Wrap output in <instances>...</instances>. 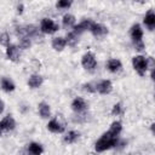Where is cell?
I'll list each match as a JSON object with an SVG mask.
<instances>
[{"instance_id": "obj_13", "label": "cell", "mask_w": 155, "mask_h": 155, "mask_svg": "<svg viewBox=\"0 0 155 155\" xmlns=\"http://www.w3.org/2000/svg\"><path fill=\"white\" fill-rule=\"evenodd\" d=\"M121 128H122V127H121V124H120L119 121H115V122L111 124V126H110L108 133H109L111 137H117L119 133L121 132Z\"/></svg>"}, {"instance_id": "obj_33", "label": "cell", "mask_w": 155, "mask_h": 155, "mask_svg": "<svg viewBox=\"0 0 155 155\" xmlns=\"http://www.w3.org/2000/svg\"><path fill=\"white\" fill-rule=\"evenodd\" d=\"M1 130H2V128H1V126H0V133H1Z\"/></svg>"}, {"instance_id": "obj_30", "label": "cell", "mask_w": 155, "mask_h": 155, "mask_svg": "<svg viewBox=\"0 0 155 155\" xmlns=\"http://www.w3.org/2000/svg\"><path fill=\"white\" fill-rule=\"evenodd\" d=\"M134 45H136V48H137L138 51H140V50H143V47H144V45H143V42H142V41H138V42H134Z\"/></svg>"}, {"instance_id": "obj_18", "label": "cell", "mask_w": 155, "mask_h": 155, "mask_svg": "<svg viewBox=\"0 0 155 155\" xmlns=\"http://www.w3.org/2000/svg\"><path fill=\"white\" fill-rule=\"evenodd\" d=\"M29 151L33 155H40L42 153V147L38 143H30L29 144Z\"/></svg>"}, {"instance_id": "obj_22", "label": "cell", "mask_w": 155, "mask_h": 155, "mask_svg": "<svg viewBox=\"0 0 155 155\" xmlns=\"http://www.w3.org/2000/svg\"><path fill=\"white\" fill-rule=\"evenodd\" d=\"M65 42H68V45H70V46H74V45L78 42V35H76L74 31H73V33H69V34L67 35Z\"/></svg>"}, {"instance_id": "obj_9", "label": "cell", "mask_w": 155, "mask_h": 155, "mask_svg": "<svg viewBox=\"0 0 155 155\" xmlns=\"http://www.w3.org/2000/svg\"><path fill=\"white\" fill-rule=\"evenodd\" d=\"M131 36L133 39L134 42H138V41H142V36H143V31L140 29V27L138 24L133 25L132 29H131Z\"/></svg>"}, {"instance_id": "obj_15", "label": "cell", "mask_w": 155, "mask_h": 155, "mask_svg": "<svg viewBox=\"0 0 155 155\" xmlns=\"http://www.w3.org/2000/svg\"><path fill=\"white\" fill-rule=\"evenodd\" d=\"M41 84H42V78L39 76V75H33V76H30L29 80H28V85H29L30 87H33V88L39 87Z\"/></svg>"}, {"instance_id": "obj_4", "label": "cell", "mask_w": 155, "mask_h": 155, "mask_svg": "<svg viewBox=\"0 0 155 155\" xmlns=\"http://www.w3.org/2000/svg\"><path fill=\"white\" fill-rule=\"evenodd\" d=\"M84 68L86 69H93L96 67V58H94V54L92 52H87L84 54L82 57V61H81Z\"/></svg>"}, {"instance_id": "obj_16", "label": "cell", "mask_w": 155, "mask_h": 155, "mask_svg": "<svg viewBox=\"0 0 155 155\" xmlns=\"http://www.w3.org/2000/svg\"><path fill=\"white\" fill-rule=\"evenodd\" d=\"M144 23H145L150 29L154 28V25H155V15H154L153 11H149V12L147 13V16L144 17Z\"/></svg>"}, {"instance_id": "obj_2", "label": "cell", "mask_w": 155, "mask_h": 155, "mask_svg": "<svg viewBox=\"0 0 155 155\" xmlns=\"http://www.w3.org/2000/svg\"><path fill=\"white\" fill-rule=\"evenodd\" d=\"M132 64H133V68L136 69V71L139 74V75H144L145 71H147V68H148V63H147V59L142 56H136L133 57L132 59Z\"/></svg>"}, {"instance_id": "obj_23", "label": "cell", "mask_w": 155, "mask_h": 155, "mask_svg": "<svg viewBox=\"0 0 155 155\" xmlns=\"http://www.w3.org/2000/svg\"><path fill=\"white\" fill-rule=\"evenodd\" d=\"M78 137H79V133H76V132H74V131H70V132L65 136L64 140H65L67 143H74V142L78 139Z\"/></svg>"}, {"instance_id": "obj_17", "label": "cell", "mask_w": 155, "mask_h": 155, "mask_svg": "<svg viewBox=\"0 0 155 155\" xmlns=\"http://www.w3.org/2000/svg\"><path fill=\"white\" fill-rule=\"evenodd\" d=\"M120 68H121L120 61H117V59H110V61L108 62V69H109L110 71H117Z\"/></svg>"}, {"instance_id": "obj_24", "label": "cell", "mask_w": 155, "mask_h": 155, "mask_svg": "<svg viewBox=\"0 0 155 155\" xmlns=\"http://www.w3.org/2000/svg\"><path fill=\"white\" fill-rule=\"evenodd\" d=\"M27 29V36H33V35H36V27L35 25H27L25 27Z\"/></svg>"}, {"instance_id": "obj_8", "label": "cell", "mask_w": 155, "mask_h": 155, "mask_svg": "<svg viewBox=\"0 0 155 155\" xmlns=\"http://www.w3.org/2000/svg\"><path fill=\"white\" fill-rule=\"evenodd\" d=\"M90 30H91V31H92V34H93V35H96V36L104 35V34H107V33H108V30H107V28H105V27H103V25H101V24H97V23H92V25H91Z\"/></svg>"}, {"instance_id": "obj_21", "label": "cell", "mask_w": 155, "mask_h": 155, "mask_svg": "<svg viewBox=\"0 0 155 155\" xmlns=\"http://www.w3.org/2000/svg\"><path fill=\"white\" fill-rule=\"evenodd\" d=\"M75 23V18L71 15H65L63 17V25L64 27H71Z\"/></svg>"}, {"instance_id": "obj_20", "label": "cell", "mask_w": 155, "mask_h": 155, "mask_svg": "<svg viewBox=\"0 0 155 155\" xmlns=\"http://www.w3.org/2000/svg\"><path fill=\"white\" fill-rule=\"evenodd\" d=\"M1 87H2L5 91H7V92L15 90V85H13L12 81H10L8 79H2V80H1Z\"/></svg>"}, {"instance_id": "obj_32", "label": "cell", "mask_w": 155, "mask_h": 155, "mask_svg": "<svg viewBox=\"0 0 155 155\" xmlns=\"http://www.w3.org/2000/svg\"><path fill=\"white\" fill-rule=\"evenodd\" d=\"M17 10H18V12H19V13H21V12H22V11H23V5H19V6H18V7H17Z\"/></svg>"}, {"instance_id": "obj_31", "label": "cell", "mask_w": 155, "mask_h": 155, "mask_svg": "<svg viewBox=\"0 0 155 155\" xmlns=\"http://www.w3.org/2000/svg\"><path fill=\"white\" fill-rule=\"evenodd\" d=\"M2 110H4V102L0 99V113H1Z\"/></svg>"}, {"instance_id": "obj_27", "label": "cell", "mask_w": 155, "mask_h": 155, "mask_svg": "<svg viewBox=\"0 0 155 155\" xmlns=\"http://www.w3.org/2000/svg\"><path fill=\"white\" fill-rule=\"evenodd\" d=\"M30 46V40L27 38H22L21 39V47L22 48H28Z\"/></svg>"}, {"instance_id": "obj_1", "label": "cell", "mask_w": 155, "mask_h": 155, "mask_svg": "<svg viewBox=\"0 0 155 155\" xmlns=\"http://www.w3.org/2000/svg\"><path fill=\"white\" fill-rule=\"evenodd\" d=\"M116 144H117V137H111L107 132V133L103 134V137L99 140H97V143H96V150L97 151H104L107 149L113 148Z\"/></svg>"}, {"instance_id": "obj_19", "label": "cell", "mask_w": 155, "mask_h": 155, "mask_svg": "<svg viewBox=\"0 0 155 155\" xmlns=\"http://www.w3.org/2000/svg\"><path fill=\"white\" fill-rule=\"evenodd\" d=\"M39 113L42 117H47L50 116V107L46 103H40L39 104Z\"/></svg>"}, {"instance_id": "obj_12", "label": "cell", "mask_w": 155, "mask_h": 155, "mask_svg": "<svg viewBox=\"0 0 155 155\" xmlns=\"http://www.w3.org/2000/svg\"><path fill=\"white\" fill-rule=\"evenodd\" d=\"M0 126H1L2 130H13V127H15V120L11 116H6L0 122Z\"/></svg>"}, {"instance_id": "obj_6", "label": "cell", "mask_w": 155, "mask_h": 155, "mask_svg": "<svg viewBox=\"0 0 155 155\" xmlns=\"http://www.w3.org/2000/svg\"><path fill=\"white\" fill-rule=\"evenodd\" d=\"M92 21L91 19H85V21H82L81 23H79L78 25H75L74 27V33L76 34V35H79V34H81L82 31H85V30H87V29H90L91 28V25H92Z\"/></svg>"}, {"instance_id": "obj_5", "label": "cell", "mask_w": 155, "mask_h": 155, "mask_svg": "<svg viewBox=\"0 0 155 155\" xmlns=\"http://www.w3.org/2000/svg\"><path fill=\"white\" fill-rule=\"evenodd\" d=\"M6 54H7V58L11 59L12 62H18V59H19V50L15 45H8L7 46Z\"/></svg>"}, {"instance_id": "obj_26", "label": "cell", "mask_w": 155, "mask_h": 155, "mask_svg": "<svg viewBox=\"0 0 155 155\" xmlns=\"http://www.w3.org/2000/svg\"><path fill=\"white\" fill-rule=\"evenodd\" d=\"M8 42H10L8 35H7V34H2V35L0 36V44H1V45H5V46H8Z\"/></svg>"}, {"instance_id": "obj_14", "label": "cell", "mask_w": 155, "mask_h": 155, "mask_svg": "<svg viewBox=\"0 0 155 155\" xmlns=\"http://www.w3.org/2000/svg\"><path fill=\"white\" fill-rule=\"evenodd\" d=\"M65 39L63 38H54L53 41H52V47L56 50V51H62L65 46Z\"/></svg>"}, {"instance_id": "obj_7", "label": "cell", "mask_w": 155, "mask_h": 155, "mask_svg": "<svg viewBox=\"0 0 155 155\" xmlns=\"http://www.w3.org/2000/svg\"><path fill=\"white\" fill-rule=\"evenodd\" d=\"M97 90H98V92H101L103 94H107L111 91V82L109 80H103L97 85Z\"/></svg>"}, {"instance_id": "obj_10", "label": "cell", "mask_w": 155, "mask_h": 155, "mask_svg": "<svg viewBox=\"0 0 155 155\" xmlns=\"http://www.w3.org/2000/svg\"><path fill=\"white\" fill-rule=\"evenodd\" d=\"M47 128L51 131V132H54V133H62L64 131V127L57 121V120H51L47 125Z\"/></svg>"}, {"instance_id": "obj_29", "label": "cell", "mask_w": 155, "mask_h": 155, "mask_svg": "<svg viewBox=\"0 0 155 155\" xmlns=\"http://www.w3.org/2000/svg\"><path fill=\"white\" fill-rule=\"evenodd\" d=\"M84 87H85V90L88 91V92H93V91H94V88L92 87V84H86V85H84Z\"/></svg>"}, {"instance_id": "obj_3", "label": "cell", "mask_w": 155, "mask_h": 155, "mask_svg": "<svg viewBox=\"0 0 155 155\" xmlns=\"http://www.w3.org/2000/svg\"><path fill=\"white\" fill-rule=\"evenodd\" d=\"M58 29V25L52 21V19H48V18H44L41 21V30L46 34H52L54 31H57Z\"/></svg>"}, {"instance_id": "obj_28", "label": "cell", "mask_w": 155, "mask_h": 155, "mask_svg": "<svg viewBox=\"0 0 155 155\" xmlns=\"http://www.w3.org/2000/svg\"><path fill=\"white\" fill-rule=\"evenodd\" d=\"M111 113H113L114 115H119V114H121V104H120V103L115 104L114 108H113V110H111Z\"/></svg>"}, {"instance_id": "obj_25", "label": "cell", "mask_w": 155, "mask_h": 155, "mask_svg": "<svg viewBox=\"0 0 155 155\" xmlns=\"http://www.w3.org/2000/svg\"><path fill=\"white\" fill-rule=\"evenodd\" d=\"M70 5H71V2L67 1V0H61L57 2V7H59V8H68Z\"/></svg>"}, {"instance_id": "obj_11", "label": "cell", "mask_w": 155, "mask_h": 155, "mask_svg": "<svg viewBox=\"0 0 155 155\" xmlns=\"http://www.w3.org/2000/svg\"><path fill=\"white\" fill-rule=\"evenodd\" d=\"M71 108L75 110V111H82L86 109V103L82 98H75L71 103Z\"/></svg>"}]
</instances>
